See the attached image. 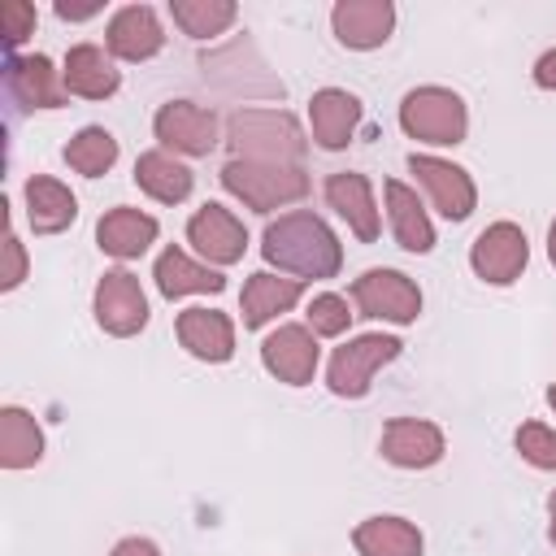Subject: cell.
Returning <instances> with one entry per match:
<instances>
[{"label": "cell", "mask_w": 556, "mask_h": 556, "mask_svg": "<svg viewBox=\"0 0 556 556\" xmlns=\"http://www.w3.org/2000/svg\"><path fill=\"white\" fill-rule=\"evenodd\" d=\"M43 456V434L26 408H4L0 413V465L4 469H26Z\"/></svg>", "instance_id": "83f0119b"}, {"label": "cell", "mask_w": 556, "mask_h": 556, "mask_svg": "<svg viewBox=\"0 0 556 556\" xmlns=\"http://www.w3.org/2000/svg\"><path fill=\"white\" fill-rule=\"evenodd\" d=\"M387 208H391V230H395V243L404 252H430L434 248V226L421 208V200L404 187V182H387Z\"/></svg>", "instance_id": "4316f807"}, {"label": "cell", "mask_w": 556, "mask_h": 556, "mask_svg": "<svg viewBox=\"0 0 556 556\" xmlns=\"http://www.w3.org/2000/svg\"><path fill=\"white\" fill-rule=\"evenodd\" d=\"M517 452L539 469H556V430H547L543 421H526L517 430Z\"/></svg>", "instance_id": "4dcf8cb0"}, {"label": "cell", "mask_w": 556, "mask_h": 556, "mask_svg": "<svg viewBox=\"0 0 556 556\" xmlns=\"http://www.w3.org/2000/svg\"><path fill=\"white\" fill-rule=\"evenodd\" d=\"M152 278H156V287H161L165 300H178V295H191V291H208V295H217V291L226 287V278H222L217 269L187 261V252H178V248H165V252L156 256Z\"/></svg>", "instance_id": "d4e9b609"}, {"label": "cell", "mask_w": 556, "mask_h": 556, "mask_svg": "<svg viewBox=\"0 0 556 556\" xmlns=\"http://www.w3.org/2000/svg\"><path fill=\"white\" fill-rule=\"evenodd\" d=\"M400 339L395 334H361V339H348L343 348H334L330 356V369H326V387L343 400H361L374 382V374L382 365H391L400 356Z\"/></svg>", "instance_id": "5b68a950"}, {"label": "cell", "mask_w": 556, "mask_h": 556, "mask_svg": "<svg viewBox=\"0 0 556 556\" xmlns=\"http://www.w3.org/2000/svg\"><path fill=\"white\" fill-rule=\"evenodd\" d=\"M547 404H552V408H556V382H552V387H547Z\"/></svg>", "instance_id": "ab89813d"}, {"label": "cell", "mask_w": 556, "mask_h": 556, "mask_svg": "<svg viewBox=\"0 0 556 556\" xmlns=\"http://www.w3.org/2000/svg\"><path fill=\"white\" fill-rule=\"evenodd\" d=\"M113 556H161V552H156L152 539H122V543L113 547Z\"/></svg>", "instance_id": "8d00e7d4"}, {"label": "cell", "mask_w": 556, "mask_h": 556, "mask_svg": "<svg viewBox=\"0 0 556 556\" xmlns=\"http://www.w3.org/2000/svg\"><path fill=\"white\" fill-rule=\"evenodd\" d=\"M300 291H304L300 278H278V274H265V269L252 274L243 282V326L248 330H261L269 317L287 313L300 300Z\"/></svg>", "instance_id": "603a6c76"}, {"label": "cell", "mask_w": 556, "mask_h": 556, "mask_svg": "<svg viewBox=\"0 0 556 556\" xmlns=\"http://www.w3.org/2000/svg\"><path fill=\"white\" fill-rule=\"evenodd\" d=\"M348 321H352V313H348V300L343 295H313V304H308L313 334H343Z\"/></svg>", "instance_id": "1f68e13d"}, {"label": "cell", "mask_w": 556, "mask_h": 556, "mask_svg": "<svg viewBox=\"0 0 556 556\" xmlns=\"http://www.w3.org/2000/svg\"><path fill=\"white\" fill-rule=\"evenodd\" d=\"M26 278V256H22V243L13 230H4V274H0V287L13 291L17 282Z\"/></svg>", "instance_id": "836d02e7"}, {"label": "cell", "mask_w": 556, "mask_h": 556, "mask_svg": "<svg viewBox=\"0 0 556 556\" xmlns=\"http://www.w3.org/2000/svg\"><path fill=\"white\" fill-rule=\"evenodd\" d=\"M382 456L400 469H430L443 460V430L421 417H395L382 430Z\"/></svg>", "instance_id": "7c38bea8"}, {"label": "cell", "mask_w": 556, "mask_h": 556, "mask_svg": "<svg viewBox=\"0 0 556 556\" xmlns=\"http://www.w3.org/2000/svg\"><path fill=\"white\" fill-rule=\"evenodd\" d=\"M408 169L417 174V182L430 191V200H434V208L447 217V222H465L469 213H473V204H478V191H473V178L460 169V165H452V161H439V156H408Z\"/></svg>", "instance_id": "30bf717a"}, {"label": "cell", "mask_w": 556, "mask_h": 556, "mask_svg": "<svg viewBox=\"0 0 556 556\" xmlns=\"http://www.w3.org/2000/svg\"><path fill=\"white\" fill-rule=\"evenodd\" d=\"M26 217H30L35 235H56L78 217V200L65 182H56L48 174H35L26 182Z\"/></svg>", "instance_id": "44dd1931"}, {"label": "cell", "mask_w": 556, "mask_h": 556, "mask_svg": "<svg viewBox=\"0 0 556 556\" xmlns=\"http://www.w3.org/2000/svg\"><path fill=\"white\" fill-rule=\"evenodd\" d=\"M156 239V217L139 213V208H109L100 222H96V243L100 252L117 256V261H130L139 252H148V243Z\"/></svg>", "instance_id": "d6986e66"}, {"label": "cell", "mask_w": 556, "mask_h": 556, "mask_svg": "<svg viewBox=\"0 0 556 556\" xmlns=\"http://www.w3.org/2000/svg\"><path fill=\"white\" fill-rule=\"evenodd\" d=\"M534 83L547 87V91H556V48L539 56V65H534Z\"/></svg>", "instance_id": "e575fe53"}, {"label": "cell", "mask_w": 556, "mask_h": 556, "mask_svg": "<svg viewBox=\"0 0 556 556\" xmlns=\"http://www.w3.org/2000/svg\"><path fill=\"white\" fill-rule=\"evenodd\" d=\"M187 239H191L195 252L208 256L213 265H235V261L243 256V248H248L243 222H239L230 208H222V204L195 208L191 222H187Z\"/></svg>", "instance_id": "8fae6325"}, {"label": "cell", "mask_w": 556, "mask_h": 556, "mask_svg": "<svg viewBox=\"0 0 556 556\" xmlns=\"http://www.w3.org/2000/svg\"><path fill=\"white\" fill-rule=\"evenodd\" d=\"M65 161L70 169L87 174V178H100L104 169H113L117 161V139L104 130V126H83L70 143H65Z\"/></svg>", "instance_id": "f1b7e54d"}, {"label": "cell", "mask_w": 556, "mask_h": 556, "mask_svg": "<svg viewBox=\"0 0 556 556\" xmlns=\"http://www.w3.org/2000/svg\"><path fill=\"white\" fill-rule=\"evenodd\" d=\"M96 321H100V330H109L117 339L139 334L148 326V295H143V287H139L135 274L109 269L96 282Z\"/></svg>", "instance_id": "ba28073f"}, {"label": "cell", "mask_w": 556, "mask_h": 556, "mask_svg": "<svg viewBox=\"0 0 556 556\" xmlns=\"http://www.w3.org/2000/svg\"><path fill=\"white\" fill-rule=\"evenodd\" d=\"M261 252L269 265L291 269L300 278H334L343 265V248H339L334 230L313 213H287V217L269 222Z\"/></svg>", "instance_id": "6da1fadb"}, {"label": "cell", "mask_w": 556, "mask_h": 556, "mask_svg": "<svg viewBox=\"0 0 556 556\" xmlns=\"http://www.w3.org/2000/svg\"><path fill=\"white\" fill-rule=\"evenodd\" d=\"M530 261V243H526V230L513 226V222H495L486 226L478 239H473V252H469V265L482 282H495V287H508L521 278Z\"/></svg>", "instance_id": "52a82bcc"}, {"label": "cell", "mask_w": 556, "mask_h": 556, "mask_svg": "<svg viewBox=\"0 0 556 556\" xmlns=\"http://www.w3.org/2000/svg\"><path fill=\"white\" fill-rule=\"evenodd\" d=\"M178 343L195 356V361H230L235 356V326L226 313L217 308H182L178 313Z\"/></svg>", "instance_id": "9a60e30c"}, {"label": "cell", "mask_w": 556, "mask_h": 556, "mask_svg": "<svg viewBox=\"0 0 556 556\" xmlns=\"http://www.w3.org/2000/svg\"><path fill=\"white\" fill-rule=\"evenodd\" d=\"M135 182H139L152 200H161V204H182V200L191 195L195 174H191L182 161H174L169 152H143V156L135 161Z\"/></svg>", "instance_id": "484cf974"}, {"label": "cell", "mask_w": 556, "mask_h": 556, "mask_svg": "<svg viewBox=\"0 0 556 556\" xmlns=\"http://www.w3.org/2000/svg\"><path fill=\"white\" fill-rule=\"evenodd\" d=\"M547 513H552V526H547V539H552V543H556V491H552V495H547Z\"/></svg>", "instance_id": "74e56055"}, {"label": "cell", "mask_w": 556, "mask_h": 556, "mask_svg": "<svg viewBox=\"0 0 556 556\" xmlns=\"http://www.w3.org/2000/svg\"><path fill=\"white\" fill-rule=\"evenodd\" d=\"M169 13H174V22H178L191 39L222 35V30L239 17V9H235L230 0H174V4H169Z\"/></svg>", "instance_id": "f546056e"}, {"label": "cell", "mask_w": 556, "mask_h": 556, "mask_svg": "<svg viewBox=\"0 0 556 556\" xmlns=\"http://www.w3.org/2000/svg\"><path fill=\"white\" fill-rule=\"evenodd\" d=\"M222 187L230 195H239L248 208L269 213L278 204L300 200L308 191V178L295 165H269V161H239V156H230L222 165Z\"/></svg>", "instance_id": "3957f363"}, {"label": "cell", "mask_w": 556, "mask_h": 556, "mask_svg": "<svg viewBox=\"0 0 556 556\" xmlns=\"http://www.w3.org/2000/svg\"><path fill=\"white\" fill-rule=\"evenodd\" d=\"M400 126L421 143H460L469 130L465 100L447 87H417L400 104Z\"/></svg>", "instance_id": "277c9868"}, {"label": "cell", "mask_w": 556, "mask_h": 556, "mask_svg": "<svg viewBox=\"0 0 556 556\" xmlns=\"http://www.w3.org/2000/svg\"><path fill=\"white\" fill-rule=\"evenodd\" d=\"M165 48V30L148 4H126L109 22V52L122 61H148Z\"/></svg>", "instance_id": "2e32d148"}, {"label": "cell", "mask_w": 556, "mask_h": 556, "mask_svg": "<svg viewBox=\"0 0 556 556\" xmlns=\"http://www.w3.org/2000/svg\"><path fill=\"white\" fill-rule=\"evenodd\" d=\"M226 139L235 148L239 161H269V165H287L304 156V135L287 113L274 109H239L226 122Z\"/></svg>", "instance_id": "7a4b0ae2"}, {"label": "cell", "mask_w": 556, "mask_h": 556, "mask_svg": "<svg viewBox=\"0 0 556 556\" xmlns=\"http://www.w3.org/2000/svg\"><path fill=\"white\" fill-rule=\"evenodd\" d=\"M352 300H356L361 317H382V321H395V326H408L421 313V291L400 269H365L352 282Z\"/></svg>", "instance_id": "8992f818"}, {"label": "cell", "mask_w": 556, "mask_h": 556, "mask_svg": "<svg viewBox=\"0 0 556 556\" xmlns=\"http://www.w3.org/2000/svg\"><path fill=\"white\" fill-rule=\"evenodd\" d=\"M91 13H100V4H96V0H87V4L56 0V17H65V22H83V17H91Z\"/></svg>", "instance_id": "d590c367"}, {"label": "cell", "mask_w": 556, "mask_h": 556, "mask_svg": "<svg viewBox=\"0 0 556 556\" xmlns=\"http://www.w3.org/2000/svg\"><path fill=\"white\" fill-rule=\"evenodd\" d=\"M547 256H552V265H556V222H552V230H547Z\"/></svg>", "instance_id": "f35d334b"}, {"label": "cell", "mask_w": 556, "mask_h": 556, "mask_svg": "<svg viewBox=\"0 0 556 556\" xmlns=\"http://www.w3.org/2000/svg\"><path fill=\"white\" fill-rule=\"evenodd\" d=\"M308 122H313V139L326 152H339V148H348V139H352V130L361 122V100L339 91V87H321L308 100Z\"/></svg>", "instance_id": "e0dca14e"}, {"label": "cell", "mask_w": 556, "mask_h": 556, "mask_svg": "<svg viewBox=\"0 0 556 556\" xmlns=\"http://www.w3.org/2000/svg\"><path fill=\"white\" fill-rule=\"evenodd\" d=\"M330 22H334V35L343 48L365 52V48L387 43V35L395 26V9H391V0H339Z\"/></svg>", "instance_id": "4fadbf2b"}, {"label": "cell", "mask_w": 556, "mask_h": 556, "mask_svg": "<svg viewBox=\"0 0 556 556\" xmlns=\"http://www.w3.org/2000/svg\"><path fill=\"white\" fill-rule=\"evenodd\" d=\"M352 543L361 556H421V530L404 517H365Z\"/></svg>", "instance_id": "cb8c5ba5"}, {"label": "cell", "mask_w": 556, "mask_h": 556, "mask_svg": "<svg viewBox=\"0 0 556 556\" xmlns=\"http://www.w3.org/2000/svg\"><path fill=\"white\" fill-rule=\"evenodd\" d=\"M152 130L165 148L182 152V156H208L217 148V117L191 100H169L156 109Z\"/></svg>", "instance_id": "9c48e42d"}, {"label": "cell", "mask_w": 556, "mask_h": 556, "mask_svg": "<svg viewBox=\"0 0 556 556\" xmlns=\"http://www.w3.org/2000/svg\"><path fill=\"white\" fill-rule=\"evenodd\" d=\"M9 87L26 109H61L65 104V87L56 83V70L43 52L13 56L9 61Z\"/></svg>", "instance_id": "7402d4cb"}, {"label": "cell", "mask_w": 556, "mask_h": 556, "mask_svg": "<svg viewBox=\"0 0 556 556\" xmlns=\"http://www.w3.org/2000/svg\"><path fill=\"white\" fill-rule=\"evenodd\" d=\"M0 35L9 48H17L26 35H35V9L26 0H4L0 4Z\"/></svg>", "instance_id": "d6a6232c"}, {"label": "cell", "mask_w": 556, "mask_h": 556, "mask_svg": "<svg viewBox=\"0 0 556 556\" xmlns=\"http://www.w3.org/2000/svg\"><path fill=\"white\" fill-rule=\"evenodd\" d=\"M61 78H65V91H74L83 100H104V96H113L122 87V74L113 70V61L104 56V48H96V43L70 48Z\"/></svg>", "instance_id": "ffe728a7"}, {"label": "cell", "mask_w": 556, "mask_h": 556, "mask_svg": "<svg viewBox=\"0 0 556 556\" xmlns=\"http://www.w3.org/2000/svg\"><path fill=\"white\" fill-rule=\"evenodd\" d=\"M326 200L339 217H348V226L356 230L361 243H374L378 239V208H374V191H369V178L365 174H330L326 178Z\"/></svg>", "instance_id": "ac0fdd59"}, {"label": "cell", "mask_w": 556, "mask_h": 556, "mask_svg": "<svg viewBox=\"0 0 556 556\" xmlns=\"http://www.w3.org/2000/svg\"><path fill=\"white\" fill-rule=\"evenodd\" d=\"M261 361L278 382L304 387L317 374V343L304 326H278L265 343H261Z\"/></svg>", "instance_id": "5bb4252c"}]
</instances>
